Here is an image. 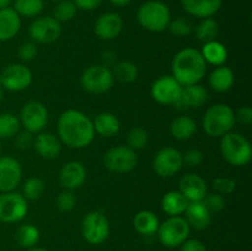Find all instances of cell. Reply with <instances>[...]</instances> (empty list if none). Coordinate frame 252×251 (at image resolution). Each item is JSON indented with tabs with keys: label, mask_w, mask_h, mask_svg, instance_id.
<instances>
[{
	"label": "cell",
	"mask_w": 252,
	"mask_h": 251,
	"mask_svg": "<svg viewBox=\"0 0 252 251\" xmlns=\"http://www.w3.org/2000/svg\"><path fill=\"white\" fill-rule=\"evenodd\" d=\"M103 0H73L75 4L76 9L84 10V11H93V10L97 9Z\"/></svg>",
	"instance_id": "obj_47"
},
{
	"label": "cell",
	"mask_w": 252,
	"mask_h": 251,
	"mask_svg": "<svg viewBox=\"0 0 252 251\" xmlns=\"http://www.w3.org/2000/svg\"><path fill=\"white\" fill-rule=\"evenodd\" d=\"M29 33L34 43L49 44L56 42L62 34V24L53 16H39L31 22Z\"/></svg>",
	"instance_id": "obj_12"
},
{
	"label": "cell",
	"mask_w": 252,
	"mask_h": 251,
	"mask_svg": "<svg viewBox=\"0 0 252 251\" xmlns=\"http://www.w3.org/2000/svg\"><path fill=\"white\" fill-rule=\"evenodd\" d=\"M174 36L176 37H187L193 32V25H192L191 20L187 19V17L180 16L176 19L171 20L169 24V27Z\"/></svg>",
	"instance_id": "obj_38"
},
{
	"label": "cell",
	"mask_w": 252,
	"mask_h": 251,
	"mask_svg": "<svg viewBox=\"0 0 252 251\" xmlns=\"http://www.w3.org/2000/svg\"><path fill=\"white\" fill-rule=\"evenodd\" d=\"M140 26L150 32H162L169 27L171 12L169 6L159 0H148L143 2L137 11Z\"/></svg>",
	"instance_id": "obj_5"
},
{
	"label": "cell",
	"mask_w": 252,
	"mask_h": 251,
	"mask_svg": "<svg viewBox=\"0 0 252 251\" xmlns=\"http://www.w3.org/2000/svg\"><path fill=\"white\" fill-rule=\"evenodd\" d=\"M112 75L113 79L121 81V83H133L138 78V68L134 63L129 61L120 62V63H116L115 66H113Z\"/></svg>",
	"instance_id": "obj_33"
},
{
	"label": "cell",
	"mask_w": 252,
	"mask_h": 251,
	"mask_svg": "<svg viewBox=\"0 0 252 251\" xmlns=\"http://www.w3.org/2000/svg\"><path fill=\"white\" fill-rule=\"evenodd\" d=\"M172 76L182 86L198 84L207 73V63L201 52L187 47L177 52L171 63Z\"/></svg>",
	"instance_id": "obj_2"
},
{
	"label": "cell",
	"mask_w": 252,
	"mask_h": 251,
	"mask_svg": "<svg viewBox=\"0 0 252 251\" xmlns=\"http://www.w3.org/2000/svg\"><path fill=\"white\" fill-rule=\"evenodd\" d=\"M194 33L198 41L207 43V42L216 41L219 33V24L213 17H206L197 25Z\"/></svg>",
	"instance_id": "obj_31"
},
{
	"label": "cell",
	"mask_w": 252,
	"mask_h": 251,
	"mask_svg": "<svg viewBox=\"0 0 252 251\" xmlns=\"http://www.w3.org/2000/svg\"><path fill=\"white\" fill-rule=\"evenodd\" d=\"M201 54L207 64H212L216 66L224 65L228 59V51H226L225 46L217 39L204 43Z\"/></svg>",
	"instance_id": "obj_30"
},
{
	"label": "cell",
	"mask_w": 252,
	"mask_h": 251,
	"mask_svg": "<svg viewBox=\"0 0 252 251\" xmlns=\"http://www.w3.org/2000/svg\"><path fill=\"white\" fill-rule=\"evenodd\" d=\"M234 80L233 70L228 66L219 65L209 74L208 84L216 93H226L233 88Z\"/></svg>",
	"instance_id": "obj_26"
},
{
	"label": "cell",
	"mask_w": 252,
	"mask_h": 251,
	"mask_svg": "<svg viewBox=\"0 0 252 251\" xmlns=\"http://www.w3.org/2000/svg\"><path fill=\"white\" fill-rule=\"evenodd\" d=\"M43 0H14L12 9L20 17H36L43 11Z\"/></svg>",
	"instance_id": "obj_34"
},
{
	"label": "cell",
	"mask_w": 252,
	"mask_h": 251,
	"mask_svg": "<svg viewBox=\"0 0 252 251\" xmlns=\"http://www.w3.org/2000/svg\"><path fill=\"white\" fill-rule=\"evenodd\" d=\"M182 159H184V164H186L187 166L196 167L203 162L204 155L199 149L191 148L182 154Z\"/></svg>",
	"instance_id": "obj_43"
},
{
	"label": "cell",
	"mask_w": 252,
	"mask_h": 251,
	"mask_svg": "<svg viewBox=\"0 0 252 251\" xmlns=\"http://www.w3.org/2000/svg\"><path fill=\"white\" fill-rule=\"evenodd\" d=\"M27 251H48V250H46V249H42V248H31V249H29V250Z\"/></svg>",
	"instance_id": "obj_51"
},
{
	"label": "cell",
	"mask_w": 252,
	"mask_h": 251,
	"mask_svg": "<svg viewBox=\"0 0 252 251\" xmlns=\"http://www.w3.org/2000/svg\"><path fill=\"white\" fill-rule=\"evenodd\" d=\"M76 11H78V9L71 0H62V1L57 2L52 16L62 24V22H68L71 19H74Z\"/></svg>",
	"instance_id": "obj_37"
},
{
	"label": "cell",
	"mask_w": 252,
	"mask_h": 251,
	"mask_svg": "<svg viewBox=\"0 0 252 251\" xmlns=\"http://www.w3.org/2000/svg\"><path fill=\"white\" fill-rule=\"evenodd\" d=\"M112 70L103 64H96L86 68L80 76V84L85 91L95 95L107 93L113 86Z\"/></svg>",
	"instance_id": "obj_7"
},
{
	"label": "cell",
	"mask_w": 252,
	"mask_h": 251,
	"mask_svg": "<svg viewBox=\"0 0 252 251\" xmlns=\"http://www.w3.org/2000/svg\"><path fill=\"white\" fill-rule=\"evenodd\" d=\"M1 86L9 91H22L32 83V71L25 64H10L0 74Z\"/></svg>",
	"instance_id": "obj_15"
},
{
	"label": "cell",
	"mask_w": 252,
	"mask_h": 251,
	"mask_svg": "<svg viewBox=\"0 0 252 251\" xmlns=\"http://www.w3.org/2000/svg\"><path fill=\"white\" fill-rule=\"evenodd\" d=\"M170 132L177 140H187L197 132V123L189 116H179L170 125Z\"/></svg>",
	"instance_id": "obj_29"
},
{
	"label": "cell",
	"mask_w": 252,
	"mask_h": 251,
	"mask_svg": "<svg viewBox=\"0 0 252 251\" xmlns=\"http://www.w3.org/2000/svg\"><path fill=\"white\" fill-rule=\"evenodd\" d=\"M132 0H110L111 4L113 6H117V7H123V6H127Z\"/></svg>",
	"instance_id": "obj_49"
},
{
	"label": "cell",
	"mask_w": 252,
	"mask_h": 251,
	"mask_svg": "<svg viewBox=\"0 0 252 251\" xmlns=\"http://www.w3.org/2000/svg\"><path fill=\"white\" fill-rule=\"evenodd\" d=\"M181 251H207V248L197 239H187L181 244Z\"/></svg>",
	"instance_id": "obj_48"
},
{
	"label": "cell",
	"mask_w": 252,
	"mask_h": 251,
	"mask_svg": "<svg viewBox=\"0 0 252 251\" xmlns=\"http://www.w3.org/2000/svg\"><path fill=\"white\" fill-rule=\"evenodd\" d=\"M86 180V169L81 162L69 161L64 165L59 172V182L69 191L80 188Z\"/></svg>",
	"instance_id": "obj_20"
},
{
	"label": "cell",
	"mask_w": 252,
	"mask_h": 251,
	"mask_svg": "<svg viewBox=\"0 0 252 251\" xmlns=\"http://www.w3.org/2000/svg\"><path fill=\"white\" fill-rule=\"evenodd\" d=\"M21 29V17L12 7L0 10V42L14 38Z\"/></svg>",
	"instance_id": "obj_24"
},
{
	"label": "cell",
	"mask_w": 252,
	"mask_h": 251,
	"mask_svg": "<svg viewBox=\"0 0 252 251\" xmlns=\"http://www.w3.org/2000/svg\"><path fill=\"white\" fill-rule=\"evenodd\" d=\"M223 0H181L185 11L193 17H213L220 10Z\"/></svg>",
	"instance_id": "obj_22"
},
{
	"label": "cell",
	"mask_w": 252,
	"mask_h": 251,
	"mask_svg": "<svg viewBox=\"0 0 252 251\" xmlns=\"http://www.w3.org/2000/svg\"><path fill=\"white\" fill-rule=\"evenodd\" d=\"M75 196L73 191H69V189L62 191L56 199V206L61 212H70L75 207Z\"/></svg>",
	"instance_id": "obj_41"
},
{
	"label": "cell",
	"mask_w": 252,
	"mask_h": 251,
	"mask_svg": "<svg viewBox=\"0 0 252 251\" xmlns=\"http://www.w3.org/2000/svg\"><path fill=\"white\" fill-rule=\"evenodd\" d=\"M0 88H2V86H1V76H0Z\"/></svg>",
	"instance_id": "obj_54"
},
{
	"label": "cell",
	"mask_w": 252,
	"mask_h": 251,
	"mask_svg": "<svg viewBox=\"0 0 252 251\" xmlns=\"http://www.w3.org/2000/svg\"><path fill=\"white\" fill-rule=\"evenodd\" d=\"M189 201L180 191H169L161 199V208L169 217L181 216L187 208Z\"/></svg>",
	"instance_id": "obj_28"
},
{
	"label": "cell",
	"mask_w": 252,
	"mask_h": 251,
	"mask_svg": "<svg viewBox=\"0 0 252 251\" xmlns=\"http://www.w3.org/2000/svg\"><path fill=\"white\" fill-rule=\"evenodd\" d=\"M22 179V167L12 157H0V193L15 191Z\"/></svg>",
	"instance_id": "obj_16"
},
{
	"label": "cell",
	"mask_w": 252,
	"mask_h": 251,
	"mask_svg": "<svg viewBox=\"0 0 252 251\" xmlns=\"http://www.w3.org/2000/svg\"><path fill=\"white\" fill-rule=\"evenodd\" d=\"M29 212L27 199L19 192L0 193V221L6 224L21 221Z\"/></svg>",
	"instance_id": "obj_10"
},
{
	"label": "cell",
	"mask_w": 252,
	"mask_h": 251,
	"mask_svg": "<svg viewBox=\"0 0 252 251\" xmlns=\"http://www.w3.org/2000/svg\"><path fill=\"white\" fill-rule=\"evenodd\" d=\"M11 2L12 0H0V10L10 7V4H11Z\"/></svg>",
	"instance_id": "obj_50"
},
{
	"label": "cell",
	"mask_w": 252,
	"mask_h": 251,
	"mask_svg": "<svg viewBox=\"0 0 252 251\" xmlns=\"http://www.w3.org/2000/svg\"><path fill=\"white\" fill-rule=\"evenodd\" d=\"M235 121L244 126H250L252 122V108L250 106H243L235 112Z\"/></svg>",
	"instance_id": "obj_46"
},
{
	"label": "cell",
	"mask_w": 252,
	"mask_h": 251,
	"mask_svg": "<svg viewBox=\"0 0 252 251\" xmlns=\"http://www.w3.org/2000/svg\"><path fill=\"white\" fill-rule=\"evenodd\" d=\"M57 132L62 144L71 149L89 147L95 138L93 121L79 110H66L59 116Z\"/></svg>",
	"instance_id": "obj_1"
},
{
	"label": "cell",
	"mask_w": 252,
	"mask_h": 251,
	"mask_svg": "<svg viewBox=\"0 0 252 251\" xmlns=\"http://www.w3.org/2000/svg\"><path fill=\"white\" fill-rule=\"evenodd\" d=\"M184 166L182 153L179 149L172 147H166L160 149L153 160L154 171L160 177L169 179L181 171Z\"/></svg>",
	"instance_id": "obj_13"
},
{
	"label": "cell",
	"mask_w": 252,
	"mask_h": 251,
	"mask_svg": "<svg viewBox=\"0 0 252 251\" xmlns=\"http://www.w3.org/2000/svg\"><path fill=\"white\" fill-rule=\"evenodd\" d=\"M208 101V91L201 84H193V85L182 86L181 94L176 102L174 103L177 110H192V108H199Z\"/></svg>",
	"instance_id": "obj_17"
},
{
	"label": "cell",
	"mask_w": 252,
	"mask_h": 251,
	"mask_svg": "<svg viewBox=\"0 0 252 251\" xmlns=\"http://www.w3.org/2000/svg\"><path fill=\"white\" fill-rule=\"evenodd\" d=\"M185 213H186L185 219L189 223V228H193L196 230H203L211 224L212 213L203 203V201L189 202Z\"/></svg>",
	"instance_id": "obj_23"
},
{
	"label": "cell",
	"mask_w": 252,
	"mask_h": 251,
	"mask_svg": "<svg viewBox=\"0 0 252 251\" xmlns=\"http://www.w3.org/2000/svg\"><path fill=\"white\" fill-rule=\"evenodd\" d=\"M21 123L14 113H1L0 115V139H9L20 132Z\"/></svg>",
	"instance_id": "obj_35"
},
{
	"label": "cell",
	"mask_w": 252,
	"mask_h": 251,
	"mask_svg": "<svg viewBox=\"0 0 252 251\" xmlns=\"http://www.w3.org/2000/svg\"><path fill=\"white\" fill-rule=\"evenodd\" d=\"M20 123L30 133H41L49 121V113L46 106L39 101H29L20 112Z\"/></svg>",
	"instance_id": "obj_11"
},
{
	"label": "cell",
	"mask_w": 252,
	"mask_h": 251,
	"mask_svg": "<svg viewBox=\"0 0 252 251\" xmlns=\"http://www.w3.org/2000/svg\"><path fill=\"white\" fill-rule=\"evenodd\" d=\"M33 147L37 154L43 159H56L62 152V142L58 137L49 132H41L33 139Z\"/></svg>",
	"instance_id": "obj_21"
},
{
	"label": "cell",
	"mask_w": 252,
	"mask_h": 251,
	"mask_svg": "<svg viewBox=\"0 0 252 251\" xmlns=\"http://www.w3.org/2000/svg\"><path fill=\"white\" fill-rule=\"evenodd\" d=\"M133 225L139 234L145 236H150L155 234L159 229V218L152 211H140L133 218Z\"/></svg>",
	"instance_id": "obj_27"
},
{
	"label": "cell",
	"mask_w": 252,
	"mask_h": 251,
	"mask_svg": "<svg viewBox=\"0 0 252 251\" xmlns=\"http://www.w3.org/2000/svg\"><path fill=\"white\" fill-rule=\"evenodd\" d=\"M235 112L225 103H216L206 111L202 120L203 130L212 138H220L235 126Z\"/></svg>",
	"instance_id": "obj_4"
},
{
	"label": "cell",
	"mask_w": 252,
	"mask_h": 251,
	"mask_svg": "<svg viewBox=\"0 0 252 251\" xmlns=\"http://www.w3.org/2000/svg\"><path fill=\"white\" fill-rule=\"evenodd\" d=\"M138 157L135 150L128 145H117L106 152L103 155V165L115 174H127L137 166Z\"/></svg>",
	"instance_id": "obj_9"
},
{
	"label": "cell",
	"mask_w": 252,
	"mask_h": 251,
	"mask_svg": "<svg viewBox=\"0 0 252 251\" xmlns=\"http://www.w3.org/2000/svg\"><path fill=\"white\" fill-rule=\"evenodd\" d=\"M179 191L189 202L203 201L206 194L208 193V186L203 177L189 172L180 179Z\"/></svg>",
	"instance_id": "obj_19"
},
{
	"label": "cell",
	"mask_w": 252,
	"mask_h": 251,
	"mask_svg": "<svg viewBox=\"0 0 252 251\" xmlns=\"http://www.w3.org/2000/svg\"><path fill=\"white\" fill-rule=\"evenodd\" d=\"M15 147L19 148V149L24 150L27 148L31 147L33 144V138H32V133L24 130V132H19L15 135Z\"/></svg>",
	"instance_id": "obj_45"
},
{
	"label": "cell",
	"mask_w": 252,
	"mask_h": 251,
	"mask_svg": "<svg viewBox=\"0 0 252 251\" xmlns=\"http://www.w3.org/2000/svg\"><path fill=\"white\" fill-rule=\"evenodd\" d=\"M38 54V48H37V44L34 42H26V43L21 44L19 49V58L22 62H31Z\"/></svg>",
	"instance_id": "obj_44"
},
{
	"label": "cell",
	"mask_w": 252,
	"mask_h": 251,
	"mask_svg": "<svg viewBox=\"0 0 252 251\" xmlns=\"http://www.w3.org/2000/svg\"><path fill=\"white\" fill-rule=\"evenodd\" d=\"M189 228L186 219L181 216L169 217L166 220L160 223L158 229V238L160 243L166 248H177L189 239Z\"/></svg>",
	"instance_id": "obj_6"
},
{
	"label": "cell",
	"mask_w": 252,
	"mask_h": 251,
	"mask_svg": "<svg viewBox=\"0 0 252 251\" xmlns=\"http://www.w3.org/2000/svg\"><path fill=\"white\" fill-rule=\"evenodd\" d=\"M182 85L172 75L160 76L153 83L150 95L160 105H174L181 94Z\"/></svg>",
	"instance_id": "obj_14"
},
{
	"label": "cell",
	"mask_w": 252,
	"mask_h": 251,
	"mask_svg": "<svg viewBox=\"0 0 252 251\" xmlns=\"http://www.w3.org/2000/svg\"><path fill=\"white\" fill-rule=\"evenodd\" d=\"M212 188L214 189L216 193L219 194H229L233 193L234 191L236 189V181L231 177H224V176H219L216 177V179L212 180L211 184Z\"/></svg>",
	"instance_id": "obj_40"
},
{
	"label": "cell",
	"mask_w": 252,
	"mask_h": 251,
	"mask_svg": "<svg viewBox=\"0 0 252 251\" xmlns=\"http://www.w3.org/2000/svg\"><path fill=\"white\" fill-rule=\"evenodd\" d=\"M123 30V20L116 12H105L96 20L94 31L102 41H112L117 38Z\"/></svg>",
	"instance_id": "obj_18"
},
{
	"label": "cell",
	"mask_w": 252,
	"mask_h": 251,
	"mask_svg": "<svg viewBox=\"0 0 252 251\" xmlns=\"http://www.w3.org/2000/svg\"><path fill=\"white\" fill-rule=\"evenodd\" d=\"M2 97H4V93H2V89L0 88V102L2 101Z\"/></svg>",
	"instance_id": "obj_52"
},
{
	"label": "cell",
	"mask_w": 252,
	"mask_h": 251,
	"mask_svg": "<svg viewBox=\"0 0 252 251\" xmlns=\"http://www.w3.org/2000/svg\"><path fill=\"white\" fill-rule=\"evenodd\" d=\"M95 133L105 138H112L120 133L121 123L117 116L111 112L98 113L93 121Z\"/></svg>",
	"instance_id": "obj_25"
},
{
	"label": "cell",
	"mask_w": 252,
	"mask_h": 251,
	"mask_svg": "<svg viewBox=\"0 0 252 251\" xmlns=\"http://www.w3.org/2000/svg\"><path fill=\"white\" fill-rule=\"evenodd\" d=\"M0 153H1V144H0Z\"/></svg>",
	"instance_id": "obj_55"
},
{
	"label": "cell",
	"mask_w": 252,
	"mask_h": 251,
	"mask_svg": "<svg viewBox=\"0 0 252 251\" xmlns=\"http://www.w3.org/2000/svg\"><path fill=\"white\" fill-rule=\"evenodd\" d=\"M46 189V184L39 177H30L22 185V196L29 201L38 199Z\"/></svg>",
	"instance_id": "obj_36"
},
{
	"label": "cell",
	"mask_w": 252,
	"mask_h": 251,
	"mask_svg": "<svg viewBox=\"0 0 252 251\" xmlns=\"http://www.w3.org/2000/svg\"><path fill=\"white\" fill-rule=\"evenodd\" d=\"M51 1H54V2H58V1H62V0H51Z\"/></svg>",
	"instance_id": "obj_53"
},
{
	"label": "cell",
	"mask_w": 252,
	"mask_h": 251,
	"mask_svg": "<svg viewBox=\"0 0 252 251\" xmlns=\"http://www.w3.org/2000/svg\"><path fill=\"white\" fill-rule=\"evenodd\" d=\"M219 150L226 162L236 167L245 166L252 157L250 140L239 132H229L220 137Z\"/></svg>",
	"instance_id": "obj_3"
},
{
	"label": "cell",
	"mask_w": 252,
	"mask_h": 251,
	"mask_svg": "<svg viewBox=\"0 0 252 251\" xmlns=\"http://www.w3.org/2000/svg\"><path fill=\"white\" fill-rule=\"evenodd\" d=\"M203 203L211 213H219L225 207V198L219 193H207L203 198Z\"/></svg>",
	"instance_id": "obj_42"
},
{
	"label": "cell",
	"mask_w": 252,
	"mask_h": 251,
	"mask_svg": "<svg viewBox=\"0 0 252 251\" xmlns=\"http://www.w3.org/2000/svg\"><path fill=\"white\" fill-rule=\"evenodd\" d=\"M81 234L89 244L100 245L110 235V223L102 212L91 211L81 221Z\"/></svg>",
	"instance_id": "obj_8"
},
{
	"label": "cell",
	"mask_w": 252,
	"mask_h": 251,
	"mask_svg": "<svg viewBox=\"0 0 252 251\" xmlns=\"http://www.w3.org/2000/svg\"><path fill=\"white\" fill-rule=\"evenodd\" d=\"M149 135L145 129L140 127H134L129 130L127 134V143L128 147L132 148L133 150H140L147 147Z\"/></svg>",
	"instance_id": "obj_39"
},
{
	"label": "cell",
	"mask_w": 252,
	"mask_h": 251,
	"mask_svg": "<svg viewBox=\"0 0 252 251\" xmlns=\"http://www.w3.org/2000/svg\"><path fill=\"white\" fill-rule=\"evenodd\" d=\"M17 244L22 248L31 249L38 243L39 240V230L37 226H34L33 224H22L16 231V235H15Z\"/></svg>",
	"instance_id": "obj_32"
}]
</instances>
